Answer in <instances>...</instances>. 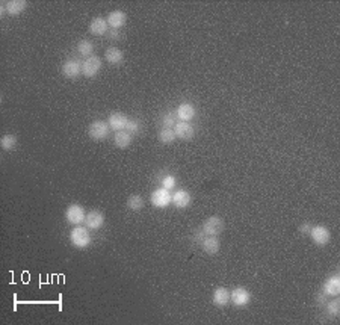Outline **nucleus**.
<instances>
[{"label": "nucleus", "mask_w": 340, "mask_h": 325, "mask_svg": "<svg viewBox=\"0 0 340 325\" xmlns=\"http://www.w3.org/2000/svg\"><path fill=\"white\" fill-rule=\"evenodd\" d=\"M144 204H145L144 198L141 197V195H138V194H133V195H130V197L127 198V207H129L130 210H133V212H139V210H142V209H144Z\"/></svg>", "instance_id": "23"}, {"label": "nucleus", "mask_w": 340, "mask_h": 325, "mask_svg": "<svg viewBox=\"0 0 340 325\" xmlns=\"http://www.w3.org/2000/svg\"><path fill=\"white\" fill-rule=\"evenodd\" d=\"M201 248L203 251L209 254V256H213L219 251L221 248V242L216 236H204V239L201 241Z\"/></svg>", "instance_id": "16"}, {"label": "nucleus", "mask_w": 340, "mask_h": 325, "mask_svg": "<svg viewBox=\"0 0 340 325\" xmlns=\"http://www.w3.org/2000/svg\"><path fill=\"white\" fill-rule=\"evenodd\" d=\"M224 227H225L224 220L221 218V216L213 215V216H209V218L203 223L201 230L204 231L206 236H219L224 231Z\"/></svg>", "instance_id": "4"}, {"label": "nucleus", "mask_w": 340, "mask_h": 325, "mask_svg": "<svg viewBox=\"0 0 340 325\" xmlns=\"http://www.w3.org/2000/svg\"><path fill=\"white\" fill-rule=\"evenodd\" d=\"M61 73L64 77L67 79H77L79 74L82 73V62L77 59H68L62 64L61 67Z\"/></svg>", "instance_id": "8"}, {"label": "nucleus", "mask_w": 340, "mask_h": 325, "mask_svg": "<svg viewBox=\"0 0 340 325\" xmlns=\"http://www.w3.org/2000/svg\"><path fill=\"white\" fill-rule=\"evenodd\" d=\"M76 50H77V53H79V55L89 58V56H93V52H94V44H93V42H91L89 39H82V41H79V42H77Z\"/></svg>", "instance_id": "24"}, {"label": "nucleus", "mask_w": 340, "mask_h": 325, "mask_svg": "<svg viewBox=\"0 0 340 325\" xmlns=\"http://www.w3.org/2000/svg\"><path fill=\"white\" fill-rule=\"evenodd\" d=\"M102 70V59L96 55L86 58L83 62H82V74L86 77V79H93L96 77Z\"/></svg>", "instance_id": "5"}, {"label": "nucleus", "mask_w": 340, "mask_h": 325, "mask_svg": "<svg viewBox=\"0 0 340 325\" xmlns=\"http://www.w3.org/2000/svg\"><path fill=\"white\" fill-rule=\"evenodd\" d=\"M107 35H109L110 39H117V38H120V35L117 33V31H110V32H107Z\"/></svg>", "instance_id": "32"}, {"label": "nucleus", "mask_w": 340, "mask_h": 325, "mask_svg": "<svg viewBox=\"0 0 340 325\" xmlns=\"http://www.w3.org/2000/svg\"><path fill=\"white\" fill-rule=\"evenodd\" d=\"M70 244L77 248V250H85L89 247L91 244V234H89V228L83 227V226H74L73 230L70 231Z\"/></svg>", "instance_id": "1"}, {"label": "nucleus", "mask_w": 340, "mask_h": 325, "mask_svg": "<svg viewBox=\"0 0 340 325\" xmlns=\"http://www.w3.org/2000/svg\"><path fill=\"white\" fill-rule=\"evenodd\" d=\"M89 32L96 35V36H103L107 35L109 32V25H107V20H104L103 17H96L91 20V23L88 26Z\"/></svg>", "instance_id": "14"}, {"label": "nucleus", "mask_w": 340, "mask_h": 325, "mask_svg": "<svg viewBox=\"0 0 340 325\" xmlns=\"http://www.w3.org/2000/svg\"><path fill=\"white\" fill-rule=\"evenodd\" d=\"M104 58L110 65H120L124 61V53L118 47H109L104 52Z\"/></svg>", "instance_id": "21"}, {"label": "nucleus", "mask_w": 340, "mask_h": 325, "mask_svg": "<svg viewBox=\"0 0 340 325\" xmlns=\"http://www.w3.org/2000/svg\"><path fill=\"white\" fill-rule=\"evenodd\" d=\"M109 127L113 132H120V130H126L127 124H129V118L126 114L123 112H112L109 115Z\"/></svg>", "instance_id": "12"}, {"label": "nucleus", "mask_w": 340, "mask_h": 325, "mask_svg": "<svg viewBox=\"0 0 340 325\" xmlns=\"http://www.w3.org/2000/svg\"><path fill=\"white\" fill-rule=\"evenodd\" d=\"M327 313L328 315H331V316H339V313H340V302H339V299L336 298V299H333V301H330L328 304H327Z\"/></svg>", "instance_id": "28"}, {"label": "nucleus", "mask_w": 340, "mask_h": 325, "mask_svg": "<svg viewBox=\"0 0 340 325\" xmlns=\"http://www.w3.org/2000/svg\"><path fill=\"white\" fill-rule=\"evenodd\" d=\"M322 292L327 296H337L340 293V278H339V275H333L325 281L324 286H322Z\"/></svg>", "instance_id": "20"}, {"label": "nucleus", "mask_w": 340, "mask_h": 325, "mask_svg": "<svg viewBox=\"0 0 340 325\" xmlns=\"http://www.w3.org/2000/svg\"><path fill=\"white\" fill-rule=\"evenodd\" d=\"M85 218H86V212L80 204H70L65 210V220L73 226L85 224Z\"/></svg>", "instance_id": "6"}, {"label": "nucleus", "mask_w": 340, "mask_h": 325, "mask_svg": "<svg viewBox=\"0 0 340 325\" xmlns=\"http://www.w3.org/2000/svg\"><path fill=\"white\" fill-rule=\"evenodd\" d=\"M104 224V215L100 210H91L86 213L85 226L89 230H100Z\"/></svg>", "instance_id": "10"}, {"label": "nucleus", "mask_w": 340, "mask_h": 325, "mask_svg": "<svg viewBox=\"0 0 340 325\" xmlns=\"http://www.w3.org/2000/svg\"><path fill=\"white\" fill-rule=\"evenodd\" d=\"M110 133L109 123L103 120H96L88 126V136L93 141H104Z\"/></svg>", "instance_id": "2"}, {"label": "nucleus", "mask_w": 340, "mask_h": 325, "mask_svg": "<svg viewBox=\"0 0 340 325\" xmlns=\"http://www.w3.org/2000/svg\"><path fill=\"white\" fill-rule=\"evenodd\" d=\"M17 145V136L15 135H3L0 139V147L5 151H11Z\"/></svg>", "instance_id": "26"}, {"label": "nucleus", "mask_w": 340, "mask_h": 325, "mask_svg": "<svg viewBox=\"0 0 340 325\" xmlns=\"http://www.w3.org/2000/svg\"><path fill=\"white\" fill-rule=\"evenodd\" d=\"M162 185H164V188H165V189L171 191V189L175 186V179H174L172 176H168V177H165V179H164V183H162Z\"/></svg>", "instance_id": "30"}, {"label": "nucleus", "mask_w": 340, "mask_h": 325, "mask_svg": "<svg viewBox=\"0 0 340 325\" xmlns=\"http://www.w3.org/2000/svg\"><path fill=\"white\" fill-rule=\"evenodd\" d=\"M174 133L178 139L191 141L195 135V129L186 121H177V124L174 126Z\"/></svg>", "instance_id": "9"}, {"label": "nucleus", "mask_w": 340, "mask_h": 325, "mask_svg": "<svg viewBox=\"0 0 340 325\" xmlns=\"http://www.w3.org/2000/svg\"><path fill=\"white\" fill-rule=\"evenodd\" d=\"M310 230H311V227H310L308 224H304V226H301V227H300V231H301V233H306V234H308V233H310Z\"/></svg>", "instance_id": "31"}, {"label": "nucleus", "mask_w": 340, "mask_h": 325, "mask_svg": "<svg viewBox=\"0 0 340 325\" xmlns=\"http://www.w3.org/2000/svg\"><path fill=\"white\" fill-rule=\"evenodd\" d=\"M113 144H115L121 150H126L132 144V135L127 132V130H120V132H115V135H113Z\"/></svg>", "instance_id": "22"}, {"label": "nucleus", "mask_w": 340, "mask_h": 325, "mask_svg": "<svg viewBox=\"0 0 340 325\" xmlns=\"http://www.w3.org/2000/svg\"><path fill=\"white\" fill-rule=\"evenodd\" d=\"M171 191L165 189V188H157L156 191H153L150 201L154 207L157 209H165L171 204Z\"/></svg>", "instance_id": "7"}, {"label": "nucleus", "mask_w": 340, "mask_h": 325, "mask_svg": "<svg viewBox=\"0 0 340 325\" xmlns=\"http://www.w3.org/2000/svg\"><path fill=\"white\" fill-rule=\"evenodd\" d=\"M126 130H127V132H129L130 135H132V133H138L139 130H141L139 121H138V120H129V124H127Z\"/></svg>", "instance_id": "29"}, {"label": "nucleus", "mask_w": 340, "mask_h": 325, "mask_svg": "<svg viewBox=\"0 0 340 325\" xmlns=\"http://www.w3.org/2000/svg\"><path fill=\"white\" fill-rule=\"evenodd\" d=\"M175 133H174V129H170V127H162L161 132H159V141H161L162 144H172L175 141Z\"/></svg>", "instance_id": "25"}, {"label": "nucleus", "mask_w": 340, "mask_h": 325, "mask_svg": "<svg viewBox=\"0 0 340 325\" xmlns=\"http://www.w3.org/2000/svg\"><path fill=\"white\" fill-rule=\"evenodd\" d=\"M175 115L180 121H186L189 123L191 120L195 118V107L194 104L191 103H181L178 107H177V111H175Z\"/></svg>", "instance_id": "18"}, {"label": "nucleus", "mask_w": 340, "mask_h": 325, "mask_svg": "<svg viewBox=\"0 0 340 325\" xmlns=\"http://www.w3.org/2000/svg\"><path fill=\"white\" fill-rule=\"evenodd\" d=\"M175 118H177V115L174 114V112H167V114H164L162 115V126L164 127H170V129H172L175 124H177V121H175Z\"/></svg>", "instance_id": "27"}, {"label": "nucleus", "mask_w": 340, "mask_h": 325, "mask_svg": "<svg viewBox=\"0 0 340 325\" xmlns=\"http://www.w3.org/2000/svg\"><path fill=\"white\" fill-rule=\"evenodd\" d=\"M212 302L216 307H225L230 304V291L227 288H216L212 295Z\"/></svg>", "instance_id": "15"}, {"label": "nucleus", "mask_w": 340, "mask_h": 325, "mask_svg": "<svg viewBox=\"0 0 340 325\" xmlns=\"http://www.w3.org/2000/svg\"><path fill=\"white\" fill-rule=\"evenodd\" d=\"M308 236H310L311 242L314 245H317V247H325L331 241V231L325 226H314V227H311Z\"/></svg>", "instance_id": "3"}, {"label": "nucleus", "mask_w": 340, "mask_h": 325, "mask_svg": "<svg viewBox=\"0 0 340 325\" xmlns=\"http://www.w3.org/2000/svg\"><path fill=\"white\" fill-rule=\"evenodd\" d=\"M26 8H28V2H25V0H9V2L5 3L3 11L8 15L15 17V15H20L21 12H25Z\"/></svg>", "instance_id": "19"}, {"label": "nucleus", "mask_w": 340, "mask_h": 325, "mask_svg": "<svg viewBox=\"0 0 340 325\" xmlns=\"http://www.w3.org/2000/svg\"><path fill=\"white\" fill-rule=\"evenodd\" d=\"M126 21H127V15L126 12L117 9V11H112L109 15H107V25L113 29V31H117L120 28H123L126 25Z\"/></svg>", "instance_id": "17"}, {"label": "nucleus", "mask_w": 340, "mask_h": 325, "mask_svg": "<svg viewBox=\"0 0 340 325\" xmlns=\"http://www.w3.org/2000/svg\"><path fill=\"white\" fill-rule=\"evenodd\" d=\"M192 201L191 194L186 189H178L172 194L171 197V204H174L177 209H186Z\"/></svg>", "instance_id": "13"}, {"label": "nucleus", "mask_w": 340, "mask_h": 325, "mask_svg": "<svg viewBox=\"0 0 340 325\" xmlns=\"http://www.w3.org/2000/svg\"><path fill=\"white\" fill-rule=\"evenodd\" d=\"M230 301L238 307H245L251 301V293L245 288H236L230 292Z\"/></svg>", "instance_id": "11"}]
</instances>
